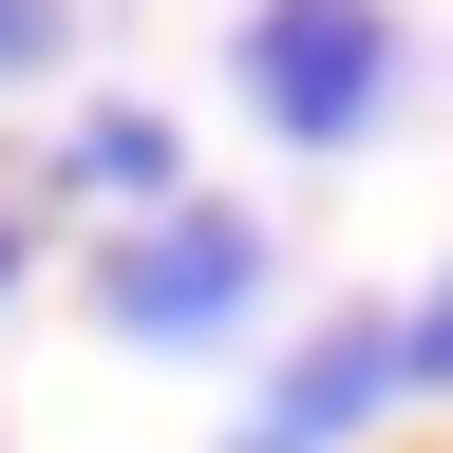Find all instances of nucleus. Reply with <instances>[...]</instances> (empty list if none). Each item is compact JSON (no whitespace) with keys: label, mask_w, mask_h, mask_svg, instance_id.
Wrapping results in <instances>:
<instances>
[{"label":"nucleus","mask_w":453,"mask_h":453,"mask_svg":"<svg viewBox=\"0 0 453 453\" xmlns=\"http://www.w3.org/2000/svg\"><path fill=\"white\" fill-rule=\"evenodd\" d=\"M265 303V226L246 208H151L133 246L95 265V321L113 340H208V321H246Z\"/></svg>","instance_id":"2"},{"label":"nucleus","mask_w":453,"mask_h":453,"mask_svg":"<svg viewBox=\"0 0 453 453\" xmlns=\"http://www.w3.org/2000/svg\"><path fill=\"white\" fill-rule=\"evenodd\" d=\"M396 396H453V283H434L416 321H396Z\"/></svg>","instance_id":"5"},{"label":"nucleus","mask_w":453,"mask_h":453,"mask_svg":"<svg viewBox=\"0 0 453 453\" xmlns=\"http://www.w3.org/2000/svg\"><path fill=\"white\" fill-rule=\"evenodd\" d=\"M378 396H396V303H359V321H321L303 359H283V378L246 396V416H226V453H340V434L378 416Z\"/></svg>","instance_id":"3"},{"label":"nucleus","mask_w":453,"mask_h":453,"mask_svg":"<svg viewBox=\"0 0 453 453\" xmlns=\"http://www.w3.org/2000/svg\"><path fill=\"white\" fill-rule=\"evenodd\" d=\"M76 189H170V113H76Z\"/></svg>","instance_id":"4"},{"label":"nucleus","mask_w":453,"mask_h":453,"mask_svg":"<svg viewBox=\"0 0 453 453\" xmlns=\"http://www.w3.org/2000/svg\"><path fill=\"white\" fill-rule=\"evenodd\" d=\"M396 95V19L378 0H246V113L283 151H359Z\"/></svg>","instance_id":"1"},{"label":"nucleus","mask_w":453,"mask_h":453,"mask_svg":"<svg viewBox=\"0 0 453 453\" xmlns=\"http://www.w3.org/2000/svg\"><path fill=\"white\" fill-rule=\"evenodd\" d=\"M0 283H19V226H0Z\"/></svg>","instance_id":"7"},{"label":"nucleus","mask_w":453,"mask_h":453,"mask_svg":"<svg viewBox=\"0 0 453 453\" xmlns=\"http://www.w3.org/2000/svg\"><path fill=\"white\" fill-rule=\"evenodd\" d=\"M57 57V0H0V76H38Z\"/></svg>","instance_id":"6"}]
</instances>
